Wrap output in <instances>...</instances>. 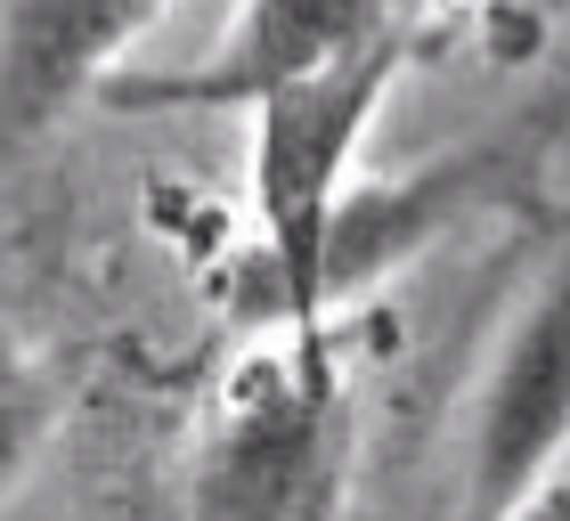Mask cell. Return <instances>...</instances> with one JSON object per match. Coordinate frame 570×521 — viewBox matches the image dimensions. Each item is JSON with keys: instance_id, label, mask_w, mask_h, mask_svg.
Listing matches in <instances>:
<instances>
[{"instance_id": "1", "label": "cell", "mask_w": 570, "mask_h": 521, "mask_svg": "<svg viewBox=\"0 0 570 521\" xmlns=\"http://www.w3.org/2000/svg\"><path fill=\"white\" fill-rule=\"evenodd\" d=\"M416 41L383 33L351 58H334L302 82L253 98V139H245V196L262 220V269H269V309L294 334H318L326 318V237L351 196V164L367 147L392 82L407 73Z\"/></svg>"}, {"instance_id": "2", "label": "cell", "mask_w": 570, "mask_h": 521, "mask_svg": "<svg viewBox=\"0 0 570 521\" xmlns=\"http://www.w3.org/2000/svg\"><path fill=\"white\" fill-rule=\"evenodd\" d=\"M351 489V391L318 334L228 375L188 464V521H334Z\"/></svg>"}, {"instance_id": "3", "label": "cell", "mask_w": 570, "mask_h": 521, "mask_svg": "<svg viewBox=\"0 0 570 521\" xmlns=\"http://www.w3.org/2000/svg\"><path fill=\"white\" fill-rule=\"evenodd\" d=\"M570 464V269L513 309L464 424V513L505 521Z\"/></svg>"}, {"instance_id": "4", "label": "cell", "mask_w": 570, "mask_h": 521, "mask_svg": "<svg viewBox=\"0 0 570 521\" xmlns=\"http://www.w3.org/2000/svg\"><path fill=\"white\" fill-rule=\"evenodd\" d=\"M171 0H0V155L41 147Z\"/></svg>"}, {"instance_id": "5", "label": "cell", "mask_w": 570, "mask_h": 521, "mask_svg": "<svg viewBox=\"0 0 570 521\" xmlns=\"http://www.w3.org/2000/svg\"><path fill=\"white\" fill-rule=\"evenodd\" d=\"M407 0H237L228 33L213 41V58L171 73V82L122 90V107H253L302 73H318L351 49H367L383 33H400Z\"/></svg>"}, {"instance_id": "6", "label": "cell", "mask_w": 570, "mask_h": 521, "mask_svg": "<svg viewBox=\"0 0 570 521\" xmlns=\"http://www.w3.org/2000/svg\"><path fill=\"white\" fill-rule=\"evenodd\" d=\"M41 449H49V383L33 375V358L0 343V498L41 464Z\"/></svg>"}, {"instance_id": "7", "label": "cell", "mask_w": 570, "mask_h": 521, "mask_svg": "<svg viewBox=\"0 0 570 521\" xmlns=\"http://www.w3.org/2000/svg\"><path fill=\"white\" fill-rule=\"evenodd\" d=\"M498 9V24H513L522 41H538V33H554V24H570V0H489Z\"/></svg>"}, {"instance_id": "8", "label": "cell", "mask_w": 570, "mask_h": 521, "mask_svg": "<svg viewBox=\"0 0 570 521\" xmlns=\"http://www.w3.org/2000/svg\"><path fill=\"white\" fill-rule=\"evenodd\" d=\"M505 521H570V473H554L547 489H538L530 505H513Z\"/></svg>"}]
</instances>
